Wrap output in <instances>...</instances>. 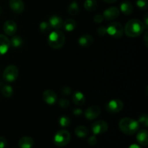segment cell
Here are the masks:
<instances>
[{
  "mask_svg": "<svg viewBox=\"0 0 148 148\" xmlns=\"http://www.w3.org/2000/svg\"><path fill=\"white\" fill-rule=\"evenodd\" d=\"M10 41V46L14 48H19L23 44V38L19 36H12V38Z\"/></svg>",
  "mask_w": 148,
  "mask_h": 148,
  "instance_id": "603a6c76",
  "label": "cell"
},
{
  "mask_svg": "<svg viewBox=\"0 0 148 148\" xmlns=\"http://www.w3.org/2000/svg\"><path fill=\"white\" fill-rule=\"evenodd\" d=\"M48 43L53 49H60L65 43V36L59 30H54L49 35Z\"/></svg>",
  "mask_w": 148,
  "mask_h": 148,
  "instance_id": "3957f363",
  "label": "cell"
},
{
  "mask_svg": "<svg viewBox=\"0 0 148 148\" xmlns=\"http://www.w3.org/2000/svg\"><path fill=\"white\" fill-rule=\"evenodd\" d=\"M119 16V10L116 7H111L106 9L103 14V18L109 21L115 20Z\"/></svg>",
  "mask_w": 148,
  "mask_h": 148,
  "instance_id": "30bf717a",
  "label": "cell"
},
{
  "mask_svg": "<svg viewBox=\"0 0 148 148\" xmlns=\"http://www.w3.org/2000/svg\"><path fill=\"white\" fill-rule=\"evenodd\" d=\"M148 14L147 13H145V14L144 16V20H143V23H144V25L145 27V29H147V27H148Z\"/></svg>",
  "mask_w": 148,
  "mask_h": 148,
  "instance_id": "74e56055",
  "label": "cell"
},
{
  "mask_svg": "<svg viewBox=\"0 0 148 148\" xmlns=\"http://www.w3.org/2000/svg\"><path fill=\"white\" fill-rule=\"evenodd\" d=\"M43 99L49 105H53L56 102L57 96H56V94L54 91L48 89L43 91Z\"/></svg>",
  "mask_w": 148,
  "mask_h": 148,
  "instance_id": "7c38bea8",
  "label": "cell"
},
{
  "mask_svg": "<svg viewBox=\"0 0 148 148\" xmlns=\"http://www.w3.org/2000/svg\"><path fill=\"white\" fill-rule=\"evenodd\" d=\"M70 119L66 116H62L59 119V124L62 127H67L70 125Z\"/></svg>",
  "mask_w": 148,
  "mask_h": 148,
  "instance_id": "83f0119b",
  "label": "cell"
},
{
  "mask_svg": "<svg viewBox=\"0 0 148 148\" xmlns=\"http://www.w3.org/2000/svg\"><path fill=\"white\" fill-rule=\"evenodd\" d=\"M84 7L87 11H93L97 8V2L95 0H86L84 3Z\"/></svg>",
  "mask_w": 148,
  "mask_h": 148,
  "instance_id": "d4e9b609",
  "label": "cell"
},
{
  "mask_svg": "<svg viewBox=\"0 0 148 148\" xmlns=\"http://www.w3.org/2000/svg\"><path fill=\"white\" fill-rule=\"evenodd\" d=\"M61 92L64 95H69L72 92V90H71V88L68 86H64L62 88L61 90Z\"/></svg>",
  "mask_w": 148,
  "mask_h": 148,
  "instance_id": "1f68e13d",
  "label": "cell"
},
{
  "mask_svg": "<svg viewBox=\"0 0 148 148\" xmlns=\"http://www.w3.org/2000/svg\"><path fill=\"white\" fill-rule=\"evenodd\" d=\"M108 125L103 120H98L92 123L91 125V130L94 135H98L105 133L108 130Z\"/></svg>",
  "mask_w": 148,
  "mask_h": 148,
  "instance_id": "ba28073f",
  "label": "cell"
},
{
  "mask_svg": "<svg viewBox=\"0 0 148 148\" xmlns=\"http://www.w3.org/2000/svg\"><path fill=\"white\" fill-rule=\"evenodd\" d=\"M19 75L18 68L15 65H9L4 69L3 77L9 82H13L17 79Z\"/></svg>",
  "mask_w": 148,
  "mask_h": 148,
  "instance_id": "8992f818",
  "label": "cell"
},
{
  "mask_svg": "<svg viewBox=\"0 0 148 148\" xmlns=\"http://www.w3.org/2000/svg\"><path fill=\"white\" fill-rule=\"evenodd\" d=\"M129 148H141L140 146H139L138 145H136V144H133L132 145H130V147Z\"/></svg>",
  "mask_w": 148,
  "mask_h": 148,
  "instance_id": "60d3db41",
  "label": "cell"
},
{
  "mask_svg": "<svg viewBox=\"0 0 148 148\" xmlns=\"http://www.w3.org/2000/svg\"><path fill=\"white\" fill-rule=\"evenodd\" d=\"M49 23L51 28L53 30H59L63 25L62 18L58 15H52L49 18Z\"/></svg>",
  "mask_w": 148,
  "mask_h": 148,
  "instance_id": "2e32d148",
  "label": "cell"
},
{
  "mask_svg": "<svg viewBox=\"0 0 148 148\" xmlns=\"http://www.w3.org/2000/svg\"><path fill=\"white\" fill-rule=\"evenodd\" d=\"M17 24L14 21L11 20H7L5 23L3 25V30H4V33L7 36H12L15 34L17 32Z\"/></svg>",
  "mask_w": 148,
  "mask_h": 148,
  "instance_id": "9c48e42d",
  "label": "cell"
},
{
  "mask_svg": "<svg viewBox=\"0 0 148 148\" xmlns=\"http://www.w3.org/2000/svg\"><path fill=\"white\" fill-rule=\"evenodd\" d=\"M88 143L90 145H95L97 143V138L95 135H92L88 139Z\"/></svg>",
  "mask_w": 148,
  "mask_h": 148,
  "instance_id": "e575fe53",
  "label": "cell"
},
{
  "mask_svg": "<svg viewBox=\"0 0 148 148\" xmlns=\"http://www.w3.org/2000/svg\"><path fill=\"white\" fill-rule=\"evenodd\" d=\"M72 113H73L74 115L76 116H79L82 115V113H83V111H82V110L81 109V108H74L73 111H72Z\"/></svg>",
  "mask_w": 148,
  "mask_h": 148,
  "instance_id": "8d00e7d4",
  "label": "cell"
},
{
  "mask_svg": "<svg viewBox=\"0 0 148 148\" xmlns=\"http://www.w3.org/2000/svg\"><path fill=\"white\" fill-rule=\"evenodd\" d=\"M147 31H146V33H145V36H144V41H145V46H147V44H148V43H147Z\"/></svg>",
  "mask_w": 148,
  "mask_h": 148,
  "instance_id": "f35d334b",
  "label": "cell"
},
{
  "mask_svg": "<svg viewBox=\"0 0 148 148\" xmlns=\"http://www.w3.org/2000/svg\"><path fill=\"white\" fill-rule=\"evenodd\" d=\"M101 108L97 106H92L87 108L85 111V116L88 120H94L99 116Z\"/></svg>",
  "mask_w": 148,
  "mask_h": 148,
  "instance_id": "8fae6325",
  "label": "cell"
},
{
  "mask_svg": "<svg viewBox=\"0 0 148 148\" xmlns=\"http://www.w3.org/2000/svg\"><path fill=\"white\" fill-rule=\"evenodd\" d=\"M120 10L123 14H126V15H130L132 13L134 7H133L132 4L130 1H124L120 4Z\"/></svg>",
  "mask_w": 148,
  "mask_h": 148,
  "instance_id": "ffe728a7",
  "label": "cell"
},
{
  "mask_svg": "<svg viewBox=\"0 0 148 148\" xmlns=\"http://www.w3.org/2000/svg\"><path fill=\"white\" fill-rule=\"evenodd\" d=\"M103 1H105V2L106 3H108V4H112V3L116 2L117 0H103Z\"/></svg>",
  "mask_w": 148,
  "mask_h": 148,
  "instance_id": "ab89813d",
  "label": "cell"
},
{
  "mask_svg": "<svg viewBox=\"0 0 148 148\" xmlns=\"http://www.w3.org/2000/svg\"><path fill=\"white\" fill-rule=\"evenodd\" d=\"M13 92H14V90L12 87L9 85H5L1 88V94L5 98H10L13 95Z\"/></svg>",
  "mask_w": 148,
  "mask_h": 148,
  "instance_id": "4316f807",
  "label": "cell"
},
{
  "mask_svg": "<svg viewBox=\"0 0 148 148\" xmlns=\"http://www.w3.org/2000/svg\"><path fill=\"white\" fill-rule=\"evenodd\" d=\"M64 30L67 32H72L76 28L77 23L74 19L69 18L63 22V25Z\"/></svg>",
  "mask_w": 148,
  "mask_h": 148,
  "instance_id": "44dd1931",
  "label": "cell"
},
{
  "mask_svg": "<svg viewBox=\"0 0 148 148\" xmlns=\"http://www.w3.org/2000/svg\"><path fill=\"white\" fill-rule=\"evenodd\" d=\"M103 17L102 14H97L94 17L93 20L95 23H102L103 20Z\"/></svg>",
  "mask_w": 148,
  "mask_h": 148,
  "instance_id": "d590c367",
  "label": "cell"
},
{
  "mask_svg": "<svg viewBox=\"0 0 148 148\" xmlns=\"http://www.w3.org/2000/svg\"><path fill=\"white\" fill-rule=\"evenodd\" d=\"M119 127L124 134L127 135H132L139 130L140 124L138 121L133 119L126 117L120 120L119 123Z\"/></svg>",
  "mask_w": 148,
  "mask_h": 148,
  "instance_id": "7a4b0ae2",
  "label": "cell"
},
{
  "mask_svg": "<svg viewBox=\"0 0 148 148\" xmlns=\"http://www.w3.org/2000/svg\"><path fill=\"white\" fill-rule=\"evenodd\" d=\"M72 101L77 106H82L85 102V96L81 91H75L72 95Z\"/></svg>",
  "mask_w": 148,
  "mask_h": 148,
  "instance_id": "d6986e66",
  "label": "cell"
},
{
  "mask_svg": "<svg viewBox=\"0 0 148 148\" xmlns=\"http://www.w3.org/2000/svg\"><path fill=\"white\" fill-rule=\"evenodd\" d=\"M58 104H59V106L62 107V108H66L69 106L70 103H69V100L66 99V98H61L59 101V102H58Z\"/></svg>",
  "mask_w": 148,
  "mask_h": 148,
  "instance_id": "4dcf8cb0",
  "label": "cell"
},
{
  "mask_svg": "<svg viewBox=\"0 0 148 148\" xmlns=\"http://www.w3.org/2000/svg\"><path fill=\"white\" fill-rule=\"evenodd\" d=\"M136 4L138 8L141 10H146L148 8L147 0H137Z\"/></svg>",
  "mask_w": 148,
  "mask_h": 148,
  "instance_id": "f1b7e54d",
  "label": "cell"
},
{
  "mask_svg": "<svg viewBox=\"0 0 148 148\" xmlns=\"http://www.w3.org/2000/svg\"><path fill=\"white\" fill-rule=\"evenodd\" d=\"M138 123L144 126L145 127H148V116L147 114H143L139 117Z\"/></svg>",
  "mask_w": 148,
  "mask_h": 148,
  "instance_id": "f546056e",
  "label": "cell"
},
{
  "mask_svg": "<svg viewBox=\"0 0 148 148\" xmlns=\"http://www.w3.org/2000/svg\"><path fill=\"white\" fill-rule=\"evenodd\" d=\"M124 108V103L120 99H113L107 103L106 111L110 114H116L120 112Z\"/></svg>",
  "mask_w": 148,
  "mask_h": 148,
  "instance_id": "52a82bcc",
  "label": "cell"
},
{
  "mask_svg": "<svg viewBox=\"0 0 148 148\" xmlns=\"http://www.w3.org/2000/svg\"><path fill=\"white\" fill-rule=\"evenodd\" d=\"M79 8L77 3L73 1L68 7V12L71 16H76L79 13Z\"/></svg>",
  "mask_w": 148,
  "mask_h": 148,
  "instance_id": "cb8c5ba5",
  "label": "cell"
},
{
  "mask_svg": "<svg viewBox=\"0 0 148 148\" xmlns=\"http://www.w3.org/2000/svg\"><path fill=\"white\" fill-rule=\"evenodd\" d=\"M39 29H40V32L43 34H47L51 32V27L50 24L49 22L47 21H43L39 25Z\"/></svg>",
  "mask_w": 148,
  "mask_h": 148,
  "instance_id": "484cf974",
  "label": "cell"
},
{
  "mask_svg": "<svg viewBox=\"0 0 148 148\" xmlns=\"http://www.w3.org/2000/svg\"><path fill=\"white\" fill-rule=\"evenodd\" d=\"M10 41L6 36L0 34V56L4 55L10 47Z\"/></svg>",
  "mask_w": 148,
  "mask_h": 148,
  "instance_id": "5bb4252c",
  "label": "cell"
},
{
  "mask_svg": "<svg viewBox=\"0 0 148 148\" xmlns=\"http://www.w3.org/2000/svg\"><path fill=\"white\" fill-rule=\"evenodd\" d=\"M9 5L10 9L17 14H20L25 10V4L23 0H10Z\"/></svg>",
  "mask_w": 148,
  "mask_h": 148,
  "instance_id": "4fadbf2b",
  "label": "cell"
},
{
  "mask_svg": "<svg viewBox=\"0 0 148 148\" xmlns=\"http://www.w3.org/2000/svg\"><path fill=\"white\" fill-rule=\"evenodd\" d=\"M75 133L77 137H79V138H85V137H86L88 135L89 131H88V128L86 127L78 126L77 127L75 128Z\"/></svg>",
  "mask_w": 148,
  "mask_h": 148,
  "instance_id": "7402d4cb",
  "label": "cell"
},
{
  "mask_svg": "<svg viewBox=\"0 0 148 148\" xmlns=\"http://www.w3.org/2000/svg\"><path fill=\"white\" fill-rule=\"evenodd\" d=\"M106 33L112 37L119 38L124 35V27L119 22H111L107 26Z\"/></svg>",
  "mask_w": 148,
  "mask_h": 148,
  "instance_id": "5b68a950",
  "label": "cell"
},
{
  "mask_svg": "<svg viewBox=\"0 0 148 148\" xmlns=\"http://www.w3.org/2000/svg\"><path fill=\"white\" fill-rule=\"evenodd\" d=\"M71 134L67 130H59L55 134L53 143L58 147H64L70 142Z\"/></svg>",
  "mask_w": 148,
  "mask_h": 148,
  "instance_id": "277c9868",
  "label": "cell"
},
{
  "mask_svg": "<svg viewBox=\"0 0 148 148\" xmlns=\"http://www.w3.org/2000/svg\"><path fill=\"white\" fill-rule=\"evenodd\" d=\"M92 43H93V38L91 35L88 34V33L83 34L78 39V43L82 47H89L92 44Z\"/></svg>",
  "mask_w": 148,
  "mask_h": 148,
  "instance_id": "9a60e30c",
  "label": "cell"
},
{
  "mask_svg": "<svg viewBox=\"0 0 148 148\" xmlns=\"http://www.w3.org/2000/svg\"><path fill=\"white\" fill-rule=\"evenodd\" d=\"M1 13H2V9H1V7H0V14H1Z\"/></svg>",
  "mask_w": 148,
  "mask_h": 148,
  "instance_id": "b9f144b4",
  "label": "cell"
},
{
  "mask_svg": "<svg viewBox=\"0 0 148 148\" xmlns=\"http://www.w3.org/2000/svg\"><path fill=\"white\" fill-rule=\"evenodd\" d=\"M97 32H98V35L100 36H105L106 34V27L104 26H101L97 29Z\"/></svg>",
  "mask_w": 148,
  "mask_h": 148,
  "instance_id": "d6a6232c",
  "label": "cell"
},
{
  "mask_svg": "<svg viewBox=\"0 0 148 148\" xmlns=\"http://www.w3.org/2000/svg\"><path fill=\"white\" fill-rule=\"evenodd\" d=\"M147 131L146 130H142L138 132L137 134V140L139 144L142 146H147L148 144Z\"/></svg>",
  "mask_w": 148,
  "mask_h": 148,
  "instance_id": "ac0fdd59",
  "label": "cell"
},
{
  "mask_svg": "<svg viewBox=\"0 0 148 148\" xmlns=\"http://www.w3.org/2000/svg\"><path fill=\"white\" fill-rule=\"evenodd\" d=\"M145 27L143 21L138 19H132L130 20L124 27V33L127 36L131 38H136L142 35L144 32Z\"/></svg>",
  "mask_w": 148,
  "mask_h": 148,
  "instance_id": "6da1fadb",
  "label": "cell"
},
{
  "mask_svg": "<svg viewBox=\"0 0 148 148\" xmlns=\"http://www.w3.org/2000/svg\"><path fill=\"white\" fill-rule=\"evenodd\" d=\"M34 145V140L32 137L25 136L20 139L18 142V146L20 148H32Z\"/></svg>",
  "mask_w": 148,
  "mask_h": 148,
  "instance_id": "e0dca14e",
  "label": "cell"
},
{
  "mask_svg": "<svg viewBox=\"0 0 148 148\" xmlns=\"http://www.w3.org/2000/svg\"><path fill=\"white\" fill-rule=\"evenodd\" d=\"M7 145V141L5 137L0 136V148H5Z\"/></svg>",
  "mask_w": 148,
  "mask_h": 148,
  "instance_id": "836d02e7",
  "label": "cell"
}]
</instances>
